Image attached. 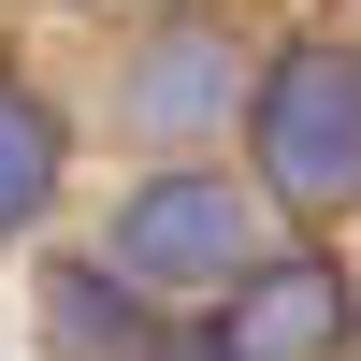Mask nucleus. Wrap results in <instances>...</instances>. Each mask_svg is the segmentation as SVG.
<instances>
[{"instance_id":"nucleus-5","label":"nucleus","mask_w":361,"mask_h":361,"mask_svg":"<svg viewBox=\"0 0 361 361\" xmlns=\"http://www.w3.org/2000/svg\"><path fill=\"white\" fill-rule=\"evenodd\" d=\"M44 347H58V361H145V347H159V318H145L130 275L58 260V275H44Z\"/></svg>"},{"instance_id":"nucleus-6","label":"nucleus","mask_w":361,"mask_h":361,"mask_svg":"<svg viewBox=\"0 0 361 361\" xmlns=\"http://www.w3.org/2000/svg\"><path fill=\"white\" fill-rule=\"evenodd\" d=\"M44 217H58V116L29 73H0V246H29Z\"/></svg>"},{"instance_id":"nucleus-4","label":"nucleus","mask_w":361,"mask_h":361,"mask_svg":"<svg viewBox=\"0 0 361 361\" xmlns=\"http://www.w3.org/2000/svg\"><path fill=\"white\" fill-rule=\"evenodd\" d=\"M347 318H361V289L333 260H246L202 318V361H347Z\"/></svg>"},{"instance_id":"nucleus-2","label":"nucleus","mask_w":361,"mask_h":361,"mask_svg":"<svg viewBox=\"0 0 361 361\" xmlns=\"http://www.w3.org/2000/svg\"><path fill=\"white\" fill-rule=\"evenodd\" d=\"M260 260V202L246 173H145L102 231V275H130L145 304H217L231 275Z\"/></svg>"},{"instance_id":"nucleus-3","label":"nucleus","mask_w":361,"mask_h":361,"mask_svg":"<svg viewBox=\"0 0 361 361\" xmlns=\"http://www.w3.org/2000/svg\"><path fill=\"white\" fill-rule=\"evenodd\" d=\"M246 73H260V58L231 44L217 15H159L130 58H116V130L159 145V159H188V145H217L231 116H246Z\"/></svg>"},{"instance_id":"nucleus-1","label":"nucleus","mask_w":361,"mask_h":361,"mask_svg":"<svg viewBox=\"0 0 361 361\" xmlns=\"http://www.w3.org/2000/svg\"><path fill=\"white\" fill-rule=\"evenodd\" d=\"M246 130L275 202H361V44H275L246 73Z\"/></svg>"}]
</instances>
